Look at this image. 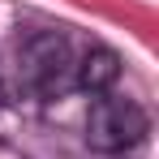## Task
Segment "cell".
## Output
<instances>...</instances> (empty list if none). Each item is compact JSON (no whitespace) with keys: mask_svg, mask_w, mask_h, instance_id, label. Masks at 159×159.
<instances>
[{"mask_svg":"<svg viewBox=\"0 0 159 159\" xmlns=\"http://www.w3.org/2000/svg\"><path fill=\"white\" fill-rule=\"evenodd\" d=\"M17 73H22V86L30 95H39V99H52L65 86H73L69 39L56 34V30H34L17 52Z\"/></svg>","mask_w":159,"mask_h":159,"instance_id":"cell-1","label":"cell"},{"mask_svg":"<svg viewBox=\"0 0 159 159\" xmlns=\"http://www.w3.org/2000/svg\"><path fill=\"white\" fill-rule=\"evenodd\" d=\"M116 78H120V56L112 48H90L73 65V86L86 90V95H107Z\"/></svg>","mask_w":159,"mask_h":159,"instance_id":"cell-3","label":"cell"},{"mask_svg":"<svg viewBox=\"0 0 159 159\" xmlns=\"http://www.w3.org/2000/svg\"><path fill=\"white\" fill-rule=\"evenodd\" d=\"M146 112L133 103V99H112V95H99L90 103V116H86V142L90 151H103V155H116V151H129L146 138Z\"/></svg>","mask_w":159,"mask_h":159,"instance_id":"cell-2","label":"cell"}]
</instances>
